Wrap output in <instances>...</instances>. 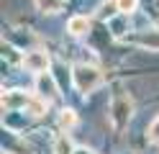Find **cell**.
<instances>
[{
  "label": "cell",
  "instance_id": "cell-10",
  "mask_svg": "<svg viewBox=\"0 0 159 154\" xmlns=\"http://www.w3.org/2000/svg\"><path fill=\"white\" fill-rule=\"evenodd\" d=\"M28 110H31V116H41V113L46 110V98H31V103H28Z\"/></svg>",
  "mask_w": 159,
  "mask_h": 154
},
{
  "label": "cell",
  "instance_id": "cell-7",
  "mask_svg": "<svg viewBox=\"0 0 159 154\" xmlns=\"http://www.w3.org/2000/svg\"><path fill=\"white\" fill-rule=\"evenodd\" d=\"M52 152L54 154H75V144H72V139H69L67 133H62V136L54 139V149Z\"/></svg>",
  "mask_w": 159,
  "mask_h": 154
},
{
  "label": "cell",
  "instance_id": "cell-6",
  "mask_svg": "<svg viewBox=\"0 0 159 154\" xmlns=\"http://www.w3.org/2000/svg\"><path fill=\"white\" fill-rule=\"evenodd\" d=\"M67 31L72 36H85L87 31H90V18L87 16H72L69 23H67Z\"/></svg>",
  "mask_w": 159,
  "mask_h": 154
},
{
  "label": "cell",
  "instance_id": "cell-2",
  "mask_svg": "<svg viewBox=\"0 0 159 154\" xmlns=\"http://www.w3.org/2000/svg\"><path fill=\"white\" fill-rule=\"evenodd\" d=\"M131 113H134V103L128 95H116L111 100V123H113V128H123L128 118H131Z\"/></svg>",
  "mask_w": 159,
  "mask_h": 154
},
{
  "label": "cell",
  "instance_id": "cell-1",
  "mask_svg": "<svg viewBox=\"0 0 159 154\" xmlns=\"http://www.w3.org/2000/svg\"><path fill=\"white\" fill-rule=\"evenodd\" d=\"M72 82L80 92H93L103 85V72L93 64H77L72 69Z\"/></svg>",
  "mask_w": 159,
  "mask_h": 154
},
{
  "label": "cell",
  "instance_id": "cell-3",
  "mask_svg": "<svg viewBox=\"0 0 159 154\" xmlns=\"http://www.w3.org/2000/svg\"><path fill=\"white\" fill-rule=\"evenodd\" d=\"M49 62H52V59H49V54H46V51L34 49V51H28V54L23 57V69L41 75V72H46V69H49Z\"/></svg>",
  "mask_w": 159,
  "mask_h": 154
},
{
  "label": "cell",
  "instance_id": "cell-5",
  "mask_svg": "<svg viewBox=\"0 0 159 154\" xmlns=\"http://www.w3.org/2000/svg\"><path fill=\"white\" fill-rule=\"evenodd\" d=\"M36 92L41 98H54L59 95V87H57V80L52 77V72H41V75H36Z\"/></svg>",
  "mask_w": 159,
  "mask_h": 154
},
{
  "label": "cell",
  "instance_id": "cell-9",
  "mask_svg": "<svg viewBox=\"0 0 159 154\" xmlns=\"http://www.w3.org/2000/svg\"><path fill=\"white\" fill-rule=\"evenodd\" d=\"M75 123H77V116H75V110L64 108L62 113H59V126H62V128H72Z\"/></svg>",
  "mask_w": 159,
  "mask_h": 154
},
{
  "label": "cell",
  "instance_id": "cell-13",
  "mask_svg": "<svg viewBox=\"0 0 159 154\" xmlns=\"http://www.w3.org/2000/svg\"><path fill=\"white\" fill-rule=\"evenodd\" d=\"M75 154H95V152L87 149V147H80V149H75Z\"/></svg>",
  "mask_w": 159,
  "mask_h": 154
},
{
  "label": "cell",
  "instance_id": "cell-12",
  "mask_svg": "<svg viewBox=\"0 0 159 154\" xmlns=\"http://www.w3.org/2000/svg\"><path fill=\"white\" fill-rule=\"evenodd\" d=\"M149 141H154V144H159V116L149 123Z\"/></svg>",
  "mask_w": 159,
  "mask_h": 154
},
{
  "label": "cell",
  "instance_id": "cell-11",
  "mask_svg": "<svg viewBox=\"0 0 159 154\" xmlns=\"http://www.w3.org/2000/svg\"><path fill=\"white\" fill-rule=\"evenodd\" d=\"M116 5H118V10H121L123 16H128V13H134L139 8V0H116Z\"/></svg>",
  "mask_w": 159,
  "mask_h": 154
},
{
  "label": "cell",
  "instance_id": "cell-14",
  "mask_svg": "<svg viewBox=\"0 0 159 154\" xmlns=\"http://www.w3.org/2000/svg\"><path fill=\"white\" fill-rule=\"evenodd\" d=\"M152 44H159V26H157V39H152Z\"/></svg>",
  "mask_w": 159,
  "mask_h": 154
},
{
  "label": "cell",
  "instance_id": "cell-4",
  "mask_svg": "<svg viewBox=\"0 0 159 154\" xmlns=\"http://www.w3.org/2000/svg\"><path fill=\"white\" fill-rule=\"evenodd\" d=\"M28 103H31V95L23 90H11L3 95V108H8V110H26Z\"/></svg>",
  "mask_w": 159,
  "mask_h": 154
},
{
  "label": "cell",
  "instance_id": "cell-8",
  "mask_svg": "<svg viewBox=\"0 0 159 154\" xmlns=\"http://www.w3.org/2000/svg\"><path fill=\"white\" fill-rule=\"evenodd\" d=\"M34 3H36V10H41V13H57L62 8V0H34Z\"/></svg>",
  "mask_w": 159,
  "mask_h": 154
}]
</instances>
